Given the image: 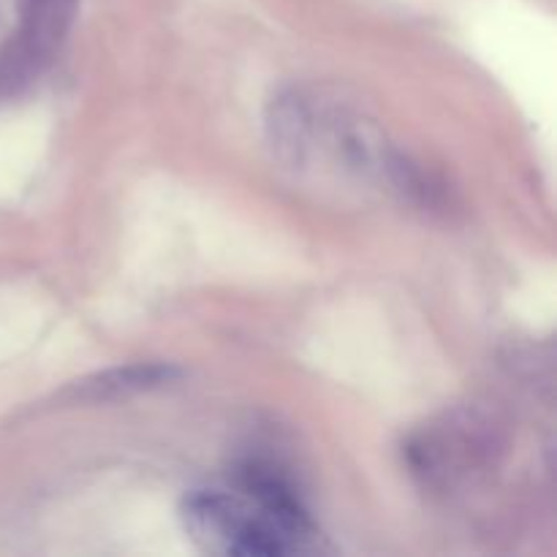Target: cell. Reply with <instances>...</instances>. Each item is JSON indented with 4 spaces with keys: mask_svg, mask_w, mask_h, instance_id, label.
I'll return each instance as SVG.
<instances>
[{
    "mask_svg": "<svg viewBox=\"0 0 557 557\" xmlns=\"http://www.w3.org/2000/svg\"><path fill=\"white\" fill-rule=\"evenodd\" d=\"M185 531L210 553L275 557L297 553L310 528L294 525L256 498L201 490L183 504Z\"/></svg>",
    "mask_w": 557,
    "mask_h": 557,
    "instance_id": "obj_1",
    "label": "cell"
},
{
    "mask_svg": "<svg viewBox=\"0 0 557 557\" xmlns=\"http://www.w3.org/2000/svg\"><path fill=\"white\" fill-rule=\"evenodd\" d=\"M180 375H183V370L169 362L125 364V368L103 370V373L82 381L79 397H85V400H112V397L139 395V392L161 389V386L177 381Z\"/></svg>",
    "mask_w": 557,
    "mask_h": 557,
    "instance_id": "obj_2",
    "label": "cell"
}]
</instances>
